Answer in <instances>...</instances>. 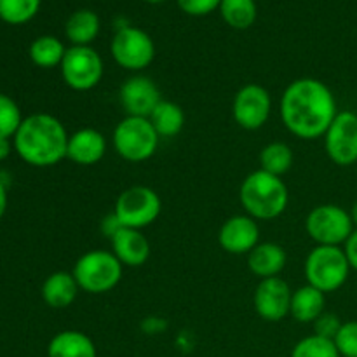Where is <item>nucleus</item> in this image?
Masks as SVG:
<instances>
[{
    "mask_svg": "<svg viewBox=\"0 0 357 357\" xmlns=\"http://www.w3.org/2000/svg\"><path fill=\"white\" fill-rule=\"evenodd\" d=\"M21 122L23 117L16 101L0 93V138H14Z\"/></svg>",
    "mask_w": 357,
    "mask_h": 357,
    "instance_id": "nucleus-29",
    "label": "nucleus"
},
{
    "mask_svg": "<svg viewBox=\"0 0 357 357\" xmlns=\"http://www.w3.org/2000/svg\"><path fill=\"white\" fill-rule=\"evenodd\" d=\"M351 271V264L342 246H316L303 265L307 284L314 286L324 295L338 291L347 282Z\"/></svg>",
    "mask_w": 357,
    "mask_h": 357,
    "instance_id": "nucleus-4",
    "label": "nucleus"
},
{
    "mask_svg": "<svg viewBox=\"0 0 357 357\" xmlns=\"http://www.w3.org/2000/svg\"><path fill=\"white\" fill-rule=\"evenodd\" d=\"M220 10L225 23L236 30H246L257 20L255 0H222Z\"/></svg>",
    "mask_w": 357,
    "mask_h": 357,
    "instance_id": "nucleus-26",
    "label": "nucleus"
},
{
    "mask_svg": "<svg viewBox=\"0 0 357 357\" xmlns=\"http://www.w3.org/2000/svg\"><path fill=\"white\" fill-rule=\"evenodd\" d=\"M159 138H174L180 135L185 126V114L181 107L174 101L162 100L149 117Z\"/></svg>",
    "mask_w": 357,
    "mask_h": 357,
    "instance_id": "nucleus-22",
    "label": "nucleus"
},
{
    "mask_svg": "<svg viewBox=\"0 0 357 357\" xmlns=\"http://www.w3.org/2000/svg\"><path fill=\"white\" fill-rule=\"evenodd\" d=\"M286 250L275 243H260L248 255V267L260 279L278 278L286 267Z\"/></svg>",
    "mask_w": 357,
    "mask_h": 357,
    "instance_id": "nucleus-18",
    "label": "nucleus"
},
{
    "mask_svg": "<svg viewBox=\"0 0 357 357\" xmlns=\"http://www.w3.org/2000/svg\"><path fill=\"white\" fill-rule=\"evenodd\" d=\"M124 265L112 251L93 250L84 253L73 267L79 288L89 295H105L121 282Z\"/></svg>",
    "mask_w": 357,
    "mask_h": 357,
    "instance_id": "nucleus-5",
    "label": "nucleus"
},
{
    "mask_svg": "<svg viewBox=\"0 0 357 357\" xmlns=\"http://www.w3.org/2000/svg\"><path fill=\"white\" fill-rule=\"evenodd\" d=\"M351 218H352V223H354V229L357 230V201L354 202V204H352V208H351Z\"/></svg>",
    "mask_w": 357,
    "mask_h": 357,
    "instance_id": "nucleus-37",
    "label": "nucleus"
},
{
    "mask_svg": "<svg viewBox=\"0 0 357 357\" xmlns=\"http://www.w3.org/2000/svg\"><path fill=\"white\" fill-rule=\"evenodd\" d=\"M281 121L293 136L317 139L324 136L338 114L337 100L330 87L312 77L296 79L281 96Z\"/></svg>",
    "mask_w": 357,
    "mask_h": 357,
    "instance_id": "nucleus-1",
    "label": "nucleus"
},
{
    "mask_svg": "<svg viewBox=\"0 0 357 357\" xmlns=\"http://www.w3.org/2000/svg\"><path fill=\"white\" fill-rule=\"evenodd\" d=\"M314 335H319V337L328 338V340H335L338 330L342 328V321L338 319L335 314H321L316 321H314Z\"/></svg>",
    "mask_w": 357,
    "mask_h": 357,
    "instance_id": "nucleus-31",
    "label": "nucleus"
},
{
    "mask_svg": "<svg viewBox=\"0 0 357 357\" xmlns=\"http://www.w3.org/2000/svg\"><path fill=\"white\" fill-rule=\"evenodd\" d=\"M121 229H122L121 222H119L117 216H115L114 213L108 216H105L103 223H101V230H103V234L108 237V239H112V237H114Z\"/></svg>",
    "mask_w": 357,
    "mask_h": 357,
    "instance_id": "nucleus-34",
    "label": "nucleus"
},
{
    "mask_svg": "<svg viewBox=\"0 0 357 357\" xmlns=\"http://www.w3.org/2000/svg\"><path fill=\"white\" fill-rule=\"evenodd\" d=\"M272 112L271 93L260 84H246L237 91L232 103V115L246 131H258L267 124Z\"/></svg>",
    "mask_w": 357,
    "mask_h": 357,
    "instance_id": "nucleus-12",
    "label": "nucleus"
},
{
    "mask_svg": "<svg viewBox=\"0 0 357 357\" xmlns=\"http://www.w3.org/2000/svg\"><path fill=\"white\" fill-rule=\"evenodd\" d=\"M291 357H342L333 340L319 337V335H310L302 338L293 349Z\"/></svg>",
    "mask_w": 357,
    "mask_h": 357,
    "instance_id": "nucleus-28",
    "label": "nucleus"
},
{
    "mask_svg": "<svg viewBox=\"0 0 357 357\" xmlns=\"http://www.w3.org/2000/svg\"><path fill=\"white\" fill-rule=\"evenodd\" d=\"M66 47L59 38L52 35H44L31 42L30 45V58L40 68H54L61 65L65 58Z\"/></svg>",
    "mask_w": 357,
    "mask_h": 357,
    "instance_id": "nucleus-24",
    "label": "nucleus"
},
{
    "mask_svg": "<svg viewBox=\"0 0 357 357\" xmlns=\"http://www.w3.org/2000/svg\"><path fill=\"white\" fill-rule=\"evenodd\" d=\"M222 0H178V6L190 16H206L218 9Z\"/></svg>",
    "mask_w": 357,
    "mask_h": 357,
    "instance_id": "nucleus-32",
    "label": "nucleus"
},
{
    "mask_svg": "<svg viewBox=\"0 0 357 357\" xmlns=\"http://www.w3.org/2000/svg\"><path fill=\"white\" fill-rule=\"evenodd\" d=\"M115 63L129 72H142L152 65L155 45L146 31L136 26H122L114 35L110 45Z\"/></svg>",
    "mask_w": 357,
    "mask_h": 357,
    "instance_id": "nucleus-10",
    "label": "nucleus"
},
{
    "mask_svg": "<svg viewBox=\"0 0 357 357\" xmlns=\"http://www.w3.org/2000/svg\"><path fill=\"white\" fill-rule=\"evenodd\" d=\"M119 100L126 115L149 119L157 105L162 101V96L152 79L145 75H132L121 86Z\"/></svg>",
    "mask_w": 357,
    "mask_h": 357,
    "instance_id": "nucleus-14",
    "label": "nucleus"
},
{
    "mask_svg": "<svg viewBox=\"0 0 357 357\" xmlns=\"http://www.w3.org/2000/svg\"><path fill=\"white\" fill-rule=\"evenodd\" d=\"M40 0H0V20L9 24H23L38 13Z\"/></svg>",
    "mask_w": 357,
    "mask_h": 357,
    "instance_id": "nucleus-27",
    "label": "nucleus"
},
{
    "mask_svg": "<svg viewBox=\"0 0 357 357\" xmlns=\"http://www.w3.org/2000/svg\"><path fill=\"white\" fill-rule=\"evenodd\" d=\"M324 303L326 295L314 286L305 284L293 291L289 314L298 323H314L321 314H324Z\"/></svg>",
    "mask_w": 357,
    "mask_h": 357,
    "instance_id": "nucleus-21",
    "label": "nucleus"
},
{
    "mask_svg": "<svg viewBox=\"0 0 357 357\" xmlns=\"http://www.w3.org/2000/svg\"><path fill=\"white\" fill-rule=\"evenodd\" d=\"M70 135L59 119L49 114H33L23 119L14 135V149L30 166L49 167L66 159Z\"/></svg>",
    "mask_w": 357,
    "mask_h": 357,
    "instance_id": "nucleus-2",
    "label": "nucleus"
},
{
    "mask_svg": "<svg viewBox=\"0 0 357 357\" xmlns=\"http://www.w3.org/2000/svg\"><path fill=\"white\" fill-rule=\"evenodd\" d=\"M159 135L149 119L126 115L114 129L112 145L119 157L128 162H145L152 159L159 146Z\"/></svg>",
    "mask_w": 357,
    "mask_h": 357,
    "instance_id": "nucleus-6",
    "label": "nucleus"
},
{
    "mask_svg": "<svg viewBox=\"0 0 357 357\" xmlns=\"http://www.w3.org/2000/svg\"><path fill=\"white\" fill-rule=\"evenodd\" d=\"M218 243L230 255H250L260 244L258 222L248 215L230 216L220 229Z\"/></svg>",
    "mask_w": 357,
    "mask_h": 357,
    "instance_id": "nucleus-15",
    "label": "nucleus"
},
{
    "mask_svg": "<svg viewBox=\"0 0 357 357\" xmlns=\"http://www.w3.org/2000/svg\"><path fill=\"white\" fill-rule=\"evenodd\" d=\"M107 138L94 128H82L72 132L66 146V159L79 166H93L107 153Z\"/></svg>",
    "mask_w": 357,
    "mask_h": 357,
    "instance_id": "nucleus-16",
    "label": "nucleus"
},
{
    "mask_svg": "<svg viewBox=\"0 0 357 357\" xmlns=\"http://www.w3.org/2000/svg\"><path fill=\"white\" fill-rule=\"evenodd\" d=\"M80 288L72 272L59 271L49 275L42 284V298L51 309H66L75 302Z\"/></svg>",
    "mask_w": 357,
    "mask_h": 357,
    "instance_id": "nucleus-19",
    "label": "nucleus"
},
{
    "mask_svg": "<svg viewBox=\"0 0 357 357\" xmlns=\"http://www.w3.org/2000/svg\"><path fill=\"white\" fill-rule=\"evenodd\" d=\"M112 253L124 267H142L149 261L152 248L142 230L122 227L110 239Z\"/></svg>",
    "mask_w": 357,
    "mask_h": 357,
    "instance_id": "nucleus-17",
    "label": "nucleus"
},
{
    "mask_svg": "<svg viewBox=\"0 0 357 357\" xmlns=\"http://www.w3.org/2000/svg\"><path fill=\"white\" fill-rule=\"evenodd\" d=\"M356 167H357V164H356Z\"/></svg>",
    "mask_w": 357,
    "mask_h": 357,
    "instance_id": "nucleus-39",
    "label": "nucleus"
},
{
    "mask_svg": "<svg viewBox=\"0 0 357 357\" xmlns=\"http://www.w3.org/2000/svg\"><path fill=\"white\" fill-rule=\"evenodd\" d=\"M63 82L77 93L94 89L103 79V59L91 45H72L66 49L61 65Z\"/></svg>",
    "mask_w": 357,
    "mask_h": 357,
    "instance_id": "nucleus-9",
    "label": "nucleus"
},
{
    "mask_svg": "<svg viewBox=\"0 0 357 357\" xmlns=\"http://www.w3.org/2000/svg\"><path fill=\"white\" fill-rule=\"evenodd\" d=\"M305 230L317 246H344L356 229L347 209L321 204L307 215Z\"/></svg>",
    "mask_w": 357,
    "mask_h": 357,
    "instance_id": "nucleus-7",
    "label": "nucleus"
},
{
    "mask_svg": "<svg viewBox=\"0 0 357 357\" xmlns=\"http://www.w3.org/2000/svg\"><path fill=\"white\" fill-rule=\"evenodd\" d=\"M293 291L284 279L268 278L260 279L255 289L253 303L258 316L268 323H279L289 316Z\"/></svg>",
    "mask_w": 357,
    "mask_h": 357,
    "instance_id": "nucleus-13",
    "label": "nucleus"
},
{
    "mask_svg": "<svg viewBox=\"0 0 357 357\" xmlns=\"http://www.w3.org/2000/svg\"><path fill=\"white\" fill-rule=\"evenodd\" d=\"M146 2H150V3H160V2H164V0H146Z\"/></svg>",
    "mask_w": 357,
    "mask_h": 357,
    "instance_id": "nucleus-38",
    "label": "nucleus"
},
{
    "mask_svg": "<svg viewBox=\"0 0 357 357\" xmlns=\"http://www.w3.org/2000/svg\"><path fill=\"white\" fill-rule=\"evenodd\" d=\"M10 153V142L9 138H0V160L7 159Z\"/></svg>",
    "mask_w": 357,
    "mask_h": 357,
    "instance_id": "nucleus-35",
    "label": "nucleus"
},
{
    "mask_svg": "<svg viewBox=\"0 0 357 357\" xmlns=\"http://www.w3.org/2000/svg\"><path fill=\"white\" fill-rule=\"evenodd\" d=\"M323 138L324 150L337 166L357 164V114L351 110L338 112Z\"/></svg>",
    "mask_w": 357,
    "mask_h": 357,
    "instance_id": "nucleus-11",
    "label": "nucleus"
},
{
    "mask_svg": "<svg viewBox=\"0 0 357 357\" xmlns=\"http://www.w3.org/2000/svg\"><path fill=\"white\" fill-rule=\"evenodd\" d=\"M47 357H98V352L94 342L86 333L66 330L49 342Z\"/></svg>",
    "mask_w": 357,
    "mask_h": 357,
    "instance_id": "nucleus-20",
    "label": "nucleus"
},
{
    "mask_svg": "<svg viewBox=\"0 0 357 357\" xmlns=\"http://www.w3.org/2000/svg\"><path fill=\"white\" fill-rule=\"evenodd\" d=\"M333 342L342 357H357V321L342 323Z\"/></svg>",
    "mask_w": 357,
    "mask_h": 357,
    "instance_id": "nucleus-30",
    "label": "nucleus"
},
{
    "mask_svg": "<svg viewBox=\"0 0 357 357\" xmlns=\"http://www.w3.org/2000/svg\"><path fill=\"white\" fill-rule=\"evenodd\" d=\"M65 33L72 45H89L100 33V17L89 9L75 10L66 21Z\"/></svg>",
    "mask_w": 357,
    "mask_h": 357,
    "instance_id": "nucleus-23",
    "label": "nucleus"
},
{
    "mask_svg": "<svg viewBox=\"0 0 357 357\" xmlns=\"http://www.w3.org/2000/svg\"><path fill=\"white\" fill-rule=\"evenodd\" d=\"M345 255H347V260L351 264V268H354L357 272V230L352 232V236L349 237L347 243L344 244Z\"/></svg>",
    "mask_w": 357,
    "mask_h": 357,
    "instance_id": "nucleus-33",
    "label": "nucleus"
},
{
    "mask_svg": "<svg viewBox=\"0 0 357 357\" xmlns=\"http://www.w3.org/2000/svg\"><path fill=\"white\" fill-rule=\"evenodd\" d=\"M239 199L248 216L257 222H271L286 211L289 192L281 176L258 169L244 178Z\"/></svg>",
    "mask_w": 357,
    "mask_h": 357,
    "instance_id": "nucleus-3",
    "label": "nucleus"
},
{
    "mask_svg": "<svg viewBox=\"0 0 357 357\" xmlns=\"http://www.w3.org/2000/svg\"><path fill=\"white\" fill-rule=\"evenodd\" d=\"M6 208H7V192H6V187L0 183V220H2L3 213H6Z\"/></svg>",
    "mask_w": 357,
    "mask_h": 357,
    "instance_id": "nucleus-36",
    "label": "nucleus"
},
{
    "mask_svg": "<svg viewBox=\"0 0 357 357\" xmlns=\"http://www.w3.org/2000/svg\"><path fill=\"white\" fill-rule=\"evenodd\" d=\"M162 211L159 194L145 185H135L122 192L115 201L114 215L126 229L143 230L152 225Z\"/></svg>",
    "mask_w": 357,
    "mask_h": 357,
    "instance_id": "nucleus-8",
    "label": "nucleus"
},
{
    "mask_svg": "<svg viewBox=\"0 0 357 357\" xmlns=\"http://www.w3.org/2000/svg\"><path fill=\"white\" fill-rule=\"evenodd\" d=\"M260 169L282 176L288 173L293 166V150L291 146L282 142H272L265 145L260 152Z\"/></svg>",
    "mask_w": 357,
    "mask_h": 357,
    "instance_id": "nucleus-25",
    "label": "nucleus"
}]
</instances>
